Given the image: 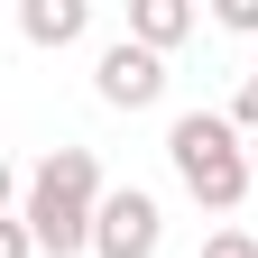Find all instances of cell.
<instances>
[{
    "label": "cell",
    "mask_w": 258,
    "mask_h": 258,
    "mask_svg": "<svg viewBox=\"0 0 258 258\" xmlns=\"http://www.w3.org/2000/svg\"><path fill=\"white\" fill-rule=\"evenodd\" d=\"M92 92H102V111H157L166 102V55L111 37L102 55H92Z\"/></svg>",
    "instance_id": "277c9868"
},
{
    "label": "cell",
    "mask_w": 258,
    "mask_h": 258,
    "mask_svg": "<svg viewBox=\"0 0 258 258\" xmlns=\"http://www.w3.org/2000/svg\"><path fill=\"white\" fill-rule=\"evenodd\" d=\"M221 120H231L240 139H258V64H249V74H240V92H231V111H221Z\"/></svg>",
    "instance_id": "52a82bcc"
},
{
    "label": "cell",
    "mask_w": 258,
    "mask_h": 258,
    "mask_svg": "<svg viewBox=\"0 0 258 258\" xmlns=\"http://www.w3.org/2000/svg\"><path fill=\"white\" fill-rule=\"evenodd\" d=\"M166 249V203L148 184H111L92 212V258H157Z\"/></svg>",
    "instance_id": "3957f363"
},
{
    "label": "cell",
    "mask_w": 258,
    "mask_h": 258,
    "mask_svg": "<svg viewBox=\"0 0 258 258\" xmlns=\"http://www.w3.org/2000/svg\"><path fill=\"white\" fill-rule=\"evenodd\" d=\"M184 37H194V0H129V46L175 55Z\"/></svg>",
    "instance_id": "8992f818"
},
{
    "label": "cell",
    "mask_w": 258,
    "mask_h": 258,
    "mask_svg": "<svg viewBox=\"0 0 258 258\" xmlns=\"http://www.w3.org/2000/svg\"><path fill=\"white\" fill-rule=\"evenodd\" d=\"M212 28H231V37H258V0H212Z\"/></svg>",
    "instance_id": "ba28073f"
},
{
    "label": "cell",
    "mask_w": 258,
    "mask_h": 258,
    "mask_svg": "<svg viewBox=\"0 0 258 258\" xmlns=\"http://www.w3.org/2000/svg\"><path fill=\"white\" fill-rule=\"evenodd\" d=\"M0 258H37V240H28V221H19V212H0Z\"/></svg>",
    "instance_id": "9c48e42d"
},
{
    "label": "cell",
    "mask_w": 258,
    "mask_h": 258,
    "mask_svg": "<svg viewBox=\"0 0 258 258\" xmlns=\"http://www.w3.org/2000/svg\"><path fill=\"white\" fill-rule=\"evenodd\" d=\"M249 175H258V139H249Z\"/></svg>",
    "instance_id": "7c38bea8"
},
{
    "label": "cell",
    "mask_w": 258,
    "mask_h": 258,
    "mask_svg": "<svg viewBox=\"0 0 258 258\" xmlns=\"http://www.w3.org/2000/svg\"><path fill=\"white\" fill-rule=\"evenodd\" d=\"M102 194L111 184H102V157L92 148H46L37 166L19 175V221H28V240H37V258H83Z\"/></svg>",
    "instance_id": "6da1fadb"
},
{
    "label": "cell",
    "mask_w": 258,
    "mask_h": 258,
    "mask_svg": "<svg viewBox=\"0 0 258 258\" xmlns=\"http://www.w3.org/2000/svg\"><path fill=\"white\" fill-rule=\"evenodd\" d=\"M19 37L55 55V46H83L92 37V0H19Z\"/></svg>",
    "instance_id": "5b68a950"
},
{
    "label": "cell",
    "mask_w": 258,
    "mask_h": 258,
    "mask_svg": "<svg viewBox=\"0 0 258 258\" xmlns=\"http://www.w3.org/2000/svg\"><path fill=\"white\" fill-rule=\"evenodd\" d=\"M0 212H19V166L0 157Z\"/></svg>",
    "instance_id": "8fae6325"
},
{
    "label": "cell",
    "mask_w": 258,
    "mask_h": 258,
    "mask_svg": "<svg viewBox=\"0 0 258 258\" xmlns=\"http://www.w3.org/2000/svg\"><path fill=\"white\" fill-rule=\"evenodd\" d=\"M166 166H175V184H184L203 212H240L249 184H258V175H249V139H240L221 111H175V120H166Z\"/></svg>",
    "instance_id": "7a4b0ae2"
},
{
    "label": "cell",
    "mask_w": 258,
    "mask_h": 258,
    "mask_svg": "<svg viewBox=\"0 0 258 258\" xmlns=\"http://www.w3.org/2000/svg\"><path fill=\"white\" fill-rule=\"evenodd\" d=\"M203 258H258V240H249V231H212V240H203Z\"/></svg>",
    "instance_id": "30bf717a"
}]
</instances>
